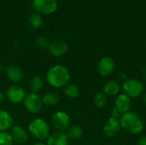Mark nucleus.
Listing matches in <instances>:
<instances>
[{
  "instance_id": "obj_13",
  "label": "nucleus",
  "mask_w": 146,
  "mask_h": 145,
  "mask_svg": "<svg viewBox=\"0 0 146 145\" xmlns=\"http://www.w3.org/2000/svg\"><path fill=\"white\" fill-rule=\"evenodd\" d=\"M49 51L50 53L56 57H60L63 55H65L68 50V44L63 40H56L50 44L49 46Z\"/></svg>"
},
{
  "instance_id": "obj_24",
  "label": "nucleus",
  "mask_w": 146,
  "mask_h": 145,
  "mask_svg": "<svg viewBox=\"0 0 146 145\" xmlns=\"http://www.w3.org/2000/svg\"><path fill=\"white\" fill-rule=\"evenodd\" d=\"M13 139L9 132H0V145H13Z\"/></svg>"
},
{
  "instance_id": "obj_2",
  "label": "nucleus",
  "mask_w": 146,
  "mask_h": 145,
  "mask_svg": "<svg viewBox=\"0 0 146 145\" xmlns=\"http://www.w3.org/2000/svg\"><path fill=\"white\" fill-rule=\"evenodd\" d=\"M120 123L122 129L130 134H139L144 129L142 118L136 113L128 111L120 117Z\"/></svg>"
},
{
  "instance_id": "obj_3",
  "label": "nucleus",
  "mask_w": 146,
  "mask_h": 145,
  "mask_svg": "<svg viewBox=\"0 0 146 145\" xmlns=\"http://www.w3.org/2000/svg\"><path fill=\"white\" fill-rule=\"evenodd\" d=\"M28 132L34 138L40 142L47 140L50 135V126L47 121L42 118L33 119L28 125Z\"/></svg>"
},
{
  "instance_id": "obj_17",
  "label": "nucleus",
  "mask_w": 146,
  "mask_h": 145,
  "mask_svg": "<svg viewBox=\"0 0 146 145\" xmlns=\"http://www.w3.org/2000/svg\"><path fill=\"white\" fill-rule=\"evenodd\" d=\"M121 85L119 81L115 79H110L107 81L104 85V93L106 96H115L119 93Z\"/></svg>"
},
{
  "instance_id": "obj_6",
  "label": "nucleus",
  "mask_w": 146,
  "mask_h": 145,
  "mask_svg": "<svg viewBox=\"0 0 146 145\" xmlns=\"http://www.w3.org/2000/svg\"><path fill=\"white\" fill-rule=\"evenodd\" d=\"M51 124L56 132H65V131H68L70 127L71 120L68 114L62 110H58L53 114L51 117Z\"/></svg>"
},
{
  "instance_id": "obj_22",
  "label": "nucleus",
  "mask_w": 146,
  "mask_h": 145,
  "mask_svg": "<svg viewBox=\"0 0 146 145\" xmlns=\"http://www.w3.org/2000/svg\"><path fill=\"white\" fill-rule=\"evenodd\" d=\"M28 23L33 29H38L43 25V17L38 13H33L28 18Z\"/></svg>"
},
{
  "instance_id": "obj_9",
  "label": "nucleus",
  "mask_w": 146,
  "mask_h": 145,
  "mask_svg": "<svg viewBox=\"0 0 146 145\" xmlns=\"http://www.w3.org/2000/svg\"><path fill=\"white\" fill-rule=\"evenodd\" d=\"M115 70V62L113 59L108 56L103 57L98 64V72L103 77L110 76Z\"/></svg>"
},
{
  "instance_id": "obj_5",
  "label": "nucleus",
  "mask_w": 146,
  "mask_h": 145,
  "mask_svg": "<svg viewBox=\"0 0 146 145\" xmlns=\"http://www.w3.org/2000/svg\"><path fill=\"white\" fill-rule=\"evenodd\" d=\"M23 105L25 109L28 113L35 115L41 111L44 103L42 101V97L38 93L30 92L26 95L23 101Z\"/></svg>"
},
{
  "instance_id": "obj_7",
  "label": "nucleus",
  "mask_w": 146,
  "mask_h": 145,
  "mask_svg": "<svg viewBox=\"0 0 146 145\" xmlns=\"http://www.w3.org/2000/svg\"><path fill=\"white\" fill-rule=\"evenodd\" d=\"M32 6L33 9L40 15L53 14L57 8L56 0H33Z\"/></svg>"
},
{
  "instance_id": "obj_27",
  "label": "nucleus",
  "mask_w": 146,
  "mask_h": 145,
  "mask_svg": "<svg viewBox=\"0 0 146 145\" xmlns=\"http://www.w3.org/2000/svg\"><path fill=\"white\" fill-rule=\"evenodd\" d=\"M5 98H6L5 95L0 91V106H2V105L4 103V102H5Z\"/></svg>"
},
{
  "instance_id": "obj_14",
  "label": "nucleus",
  "mask_w": 146,
  "mask_h": 145,
  "mask_svg": "<svg viewBox=\"0 0 146 145\" xmlns=\"http://www.w3.org/2000/svg\"><path fill=\"white\" fill-rule=\"evenodd\" d=\"M69 138L66 132H55L51 133L46 140L47 145H68Z\"/></svg>"
},
{
  "instance_id": "obj_12",
  "label": "nucleus",
  "mask_w": 146,
  "mask_h": 145,
  "mask_svg": "<svg viewBox=\"0 0 146 145\" xmlns=\"http://www.w3.org/2000/svg\"><path fill=\"white\" fill-rule=\"evenodd\" d=\"M10 135L14 142L17 144H25L28 140L27 131L21 126H13L10 129Z\"/></svg>"
},
{
  "instance_id": "obj_1",
  "label": "nucleus",
  "mask_w": 146,
  "mask_h": 145,
  "mask_svg": "<svg viewBox=\"0 0 146 145\" xmlns=\"http://www.w3.org/2000/svg\"><path fill=\"white\" fill-rule=\"evenodd\" d=\"M70 72L68 68L63 65H55L50 68L46 73V80L48 84L54 88L65 87L70 81Z\"/></svg>"
},
{
  "instance_id": "obj_20",
  "label": "nucleus",
  "mask_w": 146,
  "mask_h": 145,
  "mask_svg": "<svg viewBox=\"0 0 146 145\" xmlns=\"http://www.w3.org/2000/svg\"><path fill=\"white\" fill-rule=\"evenodd\" d=\"M67 135L69 139L72 140H78L80 139L83 135V129L79 125H74L70 126V127L68 129Z\"/></svg>"
},
{
  "instance_id": "obj_25",
  "label": "nucleus",
  "mask_w": 146,
  "mask_h": 145,
  "mask_svg": "<svg viewBox=\"0 0 146 145\" xmlns=\"http://www.w3.org/2000/svg\"><path fill=\"white\" fill-rule=\"evenodd\" d=\"M36 45L40 49H47L50 46L48 39L44 37H39L36 40Z\"/></svg>"
},
{
  "instance_id": "obj_19",
  "label": "nucleus",
  "mask_w": 146,
  "mask_h": 145,
  "mask_svg": "<svg viewBox=\"0 0 146 145\" xmlns=\"http://www.w3.org/2000/svg\"><path fill=\"white\" fill-rule=\"evenodd\" d=\"M63 92L69 98H77L80 94V89L75 84H68L64 87Z\"/></svg>"
},
{
  "instance_id": "obj_31",
  "label": "nucleus",
  "mask_w": 146,
  "mask_h": 145,
  "mask_svg": "<svg viewBox=\"0 0 146 145\" xmlns=\"http://www.w3.org/2000/svg\"><path fill=\"white\" fill-rule=\"evenodd\" d=\"M143 101H144L145 104L146 105V92H145V94L144 95V97H143Z\"/></svg>"
},
{
  "instance_id": "obj_28",
  "label": "nucleus",
  "mask_w": 146,
  "mask_h": 145,
  "mask_svg": "<svg viewBox=\"0 0 146 145\" xmlns=\"http://www.w3.org/2000/svg\"><path fill=\"white\" fill-rule=\"evenodd\" d=\"M139 145H146V137H142L139 139V142H138Z\"/></svg>"
},
{
  "instance_id": "obj_21",
  "label": "nucleus",
  "mask_w": 146,
  "mask_h": 145,
  "mask_svg": "<svg viewBox=\"0 0 146 145\" xmlns=\"http://www.w3.org/2000/svg\"><path fill=\"white\" fill-rule=\"evenodd\" d=\"M43 86H44V82L39 76L33 77L29 82V88L31 90V92L33 93L38 94V92L43 89Z\"/></svg>"
},
{
  "instance_id": "obj_26",
  "label": "nucleus",
  "mask_w": 146,
  "mask_h": 145,
  "mask_svg": "<svg viewBox=\"0 0 146 145\" xmlns=\"http://www.w3.org/2000/svg\"><path fill=\"white\" fill-rule=\"evenodd\" d=\"M121 115V114L115 108H113V109H112V110H111V117L118 119V118L120 117Z\"/></svg>"
},
{
  "instance_id": "obj_11",
  "label": "nucleus",
  "mask_w": 146,
  "mask_h": 145,
  "mask_svg": "<svg viewBox=\"0 0 146 145\" xmlns=\"http://www.w3.org/2000/svg\"><path fill=\"white\" fill-rule=\"evenodd\" d=\"M121 128V126L120 120L110 117L105 122L103 130H104V133L105 134V136H107L108 138H113L118 134Z\"/></svg>"
},
{
  "instance_id": "obj_30",
  "label": "nucleus",
  "mask_w": 146,
  "mask_h": 145,
  "mask_svg": "<svg viewBox=\"0 0 146 145\" xmlns=\"http://www.w3.org/2000/svg\"><path fill=\"white\" fill-rule=\"evenodd\" d=\"M3 70H5V68H3V66L2 64H0V72H2V71H3Z\"/></svg>"
},
{
  "instance_id": "obj_23",
  "label": "nucleus",
  "mask_w": 146,
  "mask_h": 145,
  "mask_svg": "<svg viewBox=\"0 0 146 145\" xmlns=\"http://www.w3.org/2000/svg\"><path fill=\"white\" fill-rule=\"evenodd\" d=\"M93 101H94V105L98 109H101L104 107L106 104V102H107L106 95L104 92H97L94 96Z\"/></svg>"
},
{
  "instance_id": "obj_8",
  "label": "nucleus",
  "mask_w": 146,
  "mask_h": 145,
  "mask_svg": "<svg viewBox=\"0 0 146 145\" xmlns=\"http://www.w3.org/2000/svg\"><path fill=\"white\" fill-rule=\"evenodd\" d=\"M26 95L23 87L18 85H12L7 89L5 97L12 104H19L24 101Z\"/></svg>"
},
{
  "instance_id": "obj_18",
  "label": "nucleus",
  "mask_w": 146,
  "mask_h": 145,
  "mask_svg": "<svg viewBox=\"0 0 146 145\" xmlns=\"http://www.w3.org/2000/svg\"><path fill=\"white\" fill-rule=\"evenodd\" d=\"M42 101L44 105L52 107L60 102V96L55 91H48L42 97Z\"/></svg>"
},
{
  "instance_id": "obj_29",
  "label": "nucleus",
  "mask_w": 146,
  "mask_h": 145,
  "mask_svg": "<svg viewBox=\"0 0 146 145\" xmlns=\"http://www.w3.org/2000/svg\"><path fill=\"white\" fill-rule=\"evenodd\" d=\"M32 145H47L46 144H44V143H43V142H40V141H38V142H37V143H34V144H33Z\"/></svg>"
},
{
  "instance_id": "obj_16",
  "label": "nucleus",
  "mask_w": 146,
  "mask_h": 145,
  "mask_svg": "<svg viewBox=\"0 0 146 145\" xmlns=\"http://www.w3.org/2000/svg\"><path fill=\"white\" fill-rule=\"evenodd\" d=\"M14 124V119L11 115L4 109H0V132H7L11 129Z\"/></svg>"
},
{
  "instance_id": "obj_4",
  "label": "nucleus",
  "mask_w": 146,
  "mask_h": 145,
  "mask_svg": "<svg viewBox=\"0 0 146 145\" xmlns=\"http://www.w3.org/2000/svg\"><path fill=\"white\" fill-rule=\"evenodd\" d=\"M122 89L123 94H125L130 98H136L143 94L145 91V86L143 83L138 79H128L124 81Z\"/></svg>"
},
{
  "instance_id": "obj_10",
  "label": "nucleus",
  "mask_w": 146,
  "mask_h": 145,
  "mask_svg": "<svg viewBox=\"0 0 146 145\" xmlns=\"http://www.w3.org/2000/svg\"><path fill=\"white\" fill-rule=\"evenodd\" d=\"M5 73L7 78L14 84L21 82L24 78V72L21 67L11 64L5 68Z\"/></svg>"
},
{
  "instance_id": "obj_15",
  "label": "nucleus",
  "mask_w": 146,
  "mask_h": 145,
  "mask_svg": "<svg viewBox=\"0 0 146 145\" xmlns=\"http://www.w3.org/2000/svg\"><path fill=\"white\" fill-rule=\"evenodd\" d=\"M115 108L121 113V114H125L129 111L132 103H131V98L126 96L125 94H120L116 97L115 101Z\"/></svg>"
}]
</instances>
